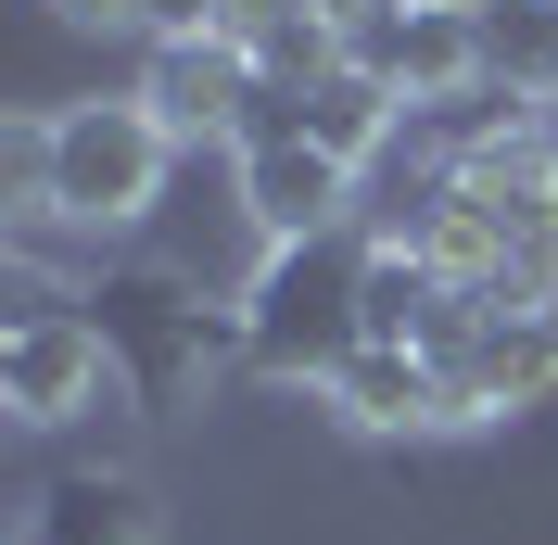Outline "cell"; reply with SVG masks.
<instances>
[{"label":"cell","instance_id":"cell-4","mask_svg":"<svg viewBox=\"0 0 558 545\" xmlns=\"http://www.w3.org/2000/svg\"><path fill=\"white\" fill-rule=\"evenodd\" d=\"M242 204L279 254H305V241H330L355 216V166H330L317 140H242Z\"/></svg>","mask_w":558,"mask_h":545},{"label":"cell","instance_id":"cell-8","mask_svg":"<svg viewBox=\"0 0 558 545\" xmlns=\"http://www.w3.org/2000/svg\"><path fill=\"white\" fill-rule=\"evenodd\" d=\"M445 380L470 393V407H533L558 380V305H495L483 292V330H470V355H445Z\"/></svg>","mask_w":558,"mask_h":545},{"label":"cell","instance_id":"cell-15","mask_svg":"<svg viewBox=\"0 0 558 545\" xmlns=\"http://www.w3.org/2000/svg\"><path fill=\"white\" fill-rule=\"evenodd\" d=\"M470 13H483V0H470Z\"/></svg>","mask_w":558,"mask_h":545},{"label":"cell","instance_id":"cell-7","mask_svg":"<svg viewBox=\"0 0 558 545\" xmlns=\"http://www.w3.org/2000/svg\"><path fill=\"white\" fill-rule=\"evenodd\" d=\"M102 380H114V355L89 317H26L0 342V407L13 419H76V407H102Z\"/></svg>","mask_w":558,"mask_h":545},{"label":"cell","instance_id":"cell-14","mask_svg":"<svg viewBox=\"0 0 558 545\" xmlns=\"http://www.w3.org/2000/svg\"><path fill=\"white\" fill-rule=\"evenodd\" d=\"M76 26H140V0H64Z\"/></svg>","mask_w":558,"mask_h":545},{"label":"cell","instance_id":"cell-12","mask_svg":"<svg viewBox=\"0 0 558 545\" xmlns=\"http://www.w3.org/2000/svg\"><path fill=\"white\" fill-rule=\"evenodd\" d=\"M483 51H495V89L558 102V0H483Z\"/></svg>","mask_w":558,"mask_h":545},{"label":"cell","instance_id":"cell-5","mask_svg":"<svg viewBox=\"0 0 558 545\" xmlns=\"http://www.w3.org/2000/svg\"><path fill=\"white\" fill-rule=\"evenodd\" d=\"M330 407H343L355 432H457V419H483L418 342H355L343 368H330Z\"/></svg>","mask_w":558,"mask_h":545},{"label":"cell","instance_id":"cell-1","mask_svg":"<svg viewBox=\"0 0 558 545\" xmlns=\"http://www.w3.org/2000/svg\"><path fill=\"white\" fill-rule=\"evenodd\" d=\"M166 114L140 102H64V114H38L26 128V178H38V204L76 216V229H128V216H153V191H166Z\"/></svg>","mask_w":558,"mask_h":545},{"label":"cell","instance_id":"cell-11","mask_svg":"<svg viewBox=\"0 0 558 545\" xmlns=\"http://www.w3.org/2000/svg\"><path fill=\"white\" fill-rule=\"evenodd\" d=\"M26 545H153V495L128 470H64L38 495V533Z\"/></svg>","mask_w":558,"mask_h":545},{"label":"cell","instance_id":"cell-10","mask_svg":"<svg viewBox=\"0 0 558 545\" xmlns=\"http://www.w3.org/2000/svg\"><path fill=\"white\" fill-rule=\"evenodd\" d=\"M229 38L254 51V76H267V89H317L330 64H355V38L330 26V13H305V0H242V13H229Z\"/></svg>","mask_w":558,"mask_h":545},{"label":"cell","instance_id":"cell-9","mask_svg":"<svg viewBox=\"0 0 558 545\" xmlns=\"http://www.w3.org/2000/svg\"><path fill=\"white\" fill-rule=\"evenodd\" d=\"M292 140H317L330 166H355V178H368L393 140H407V102H393L368 64H330L317 89H292Z\"/></svg>","mask_w":558,"mask_h":545},{"label":"cell","instance_id":"cell-2","mask_svg":"<svg viewBox=\"0 0 558 545\" xmlns=\"http://www.w3.org/2000/svg\"><path fill=\"white\" fill-rule=\"evenodd\" d=\"M355 64L381 76L393 102H470L495 76V51H483V13L470 0H381L355 26Z\"/></svg>","mask_w":558,"mask_h":545},{"label":"cell","instance_id":"cell-3","mask_svg":"<svg viewBox=\"0 0 558 545\" xmlns=\"http://www.w3.org/2000/svg\"><path fill=\"white\" fill-rule=\"evenodd\" d=\"M140 102L166 114V140H242L254 102H267V76L229 26L216 38H153V76H140Z\"/></svg>","mask_w":558,"mask_h":545},{"label":"cell","instance_id":"cell-13","mask_svg":"<svg viewBox=\"0 0 558 545\" xmlns=\"http://www.w3.org/2000/svg\"><path fill=\"white\" fill-rule=\"evenodd\" d=\"M140 26H153V38H216L229 0H140Z\"/></svg>","mask_w":558,"mask_h":545},{"label":"cell","instance_id":"cell-6","mask_svg":"<svg viewBox=\"0 0 558 545\" xmlns=\"http://www.w3.org/2000/svg\"><path fill=\"white\" fill-rule=\"evenodd\" d=\"M317 254V241H305ZM305 254H279L267 279H254V317H242V342H254V368H343L355 355V292H317L305 279Z\"/></svg>","mask_w":558,"mask_h":545}]
</instances>
